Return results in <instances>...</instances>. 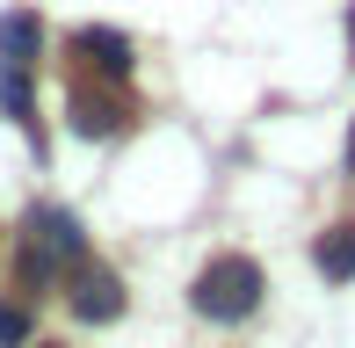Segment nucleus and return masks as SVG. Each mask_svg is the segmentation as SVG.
I'll return each instance as SVG.
<instances>
[{"mask_svg": "<svg viewBox=\"0 0 355 348\" xmlns=\"http://www.w3.org/2000/svg\"><path fill=\"white\" fill-rule=\"evenodd\" d=\"M196 312L203 320H218V327H232V320H247L254 305H261V261H247V254H218L211 268L196 276Z\"/></svg>", "mask_w": 355, "mask_h": 348, "instance_id": "obj_1", "label": "nucleus"}, {"mask_svg": "<svg viewBox=\"0 0 355 348\" xmlns=\"http://www.w3.org/2000/svg\"><path fill=\"white\" fill-rule=\"evenodd\" d=\"M73 320H87V327L123 320V283L109 276V268H87V276L73 283Z\"/></svg>", "mask_w": 355, "mask_h": 348, "instance_id": "obj_2", "label": "nucleus"}, {"mask_svg": "<svg viewBox=\"0 0 355 348\" xmlns=\"http://www.w3.org/2000/svg\"><path fill=\"white\" fill-rule=\"evenodd\" d=\"M29 232H37V247L51 261H80L87 254V232H80L73 211H51V203H44V211H29Z\"/></svg>", "mask_w": 355, "mask_h": 348, "instance_id": "obj_3", "label": "nucleus"}, {"mask_svg": "<svg viewBox=\"0 0 355 348\" xmlns=\"http://www.w3.org/2000/svg\"><path fill=\"white\" fill-rule=\"evenodd\" d=\"M0 116H15L29 138L44 146V131H37V87H29V66H8L0 58Z\"/></svg>", "mask_w": 355, "mask_h": 348, "instance_id": "obj_4", "label": "nucleus"}, {"mask_svg": "<svg viewBox=\"0 0 355 348\" xmlns=\"http://www.w3.org/2000/svg\"><path fill=\"white\" fill-rule=\"evenodd\" d=\"M73 51H87L109 80H123V73H131V37H123V29H102V22H94V29H80V37H73Z\"/></svg>", "mask_w": 355, "mask_h": 348, "instance_id": "obj_5", "label": "nucleus"}, {"mask_svg": "<svg viewBox=\"0 0 355 348\" xmlns=\"http://www.w3.org/2000/svg\"><path fill=\"white\" fill-rule=\"evenodd\" d=\"M37 15L29 8H15V15H0V58H8V66H37Z\"/></svg>", "mask_w": 355, "mask_h": 348, "instance_id": "obj_6", "label": "nucleus"}, {"mask_svg": "<svg viewBox=\"0 0 355 348\" xmlns=\"http://www.w3.org/2000/svg\"><path fill=\"white\" fill-rule=\"evenodd\" d=\"M312 261H319V276H327V283H348V276H355V225H334V232H319Z\"/></svg>", "mask_w": 355, "mask_h": 348, "instance_id": "obj_7", "label": "nucleus"}, {"mask_svg": "<svg viewBox=\"0 0 355 348\" xmlns=\"http://www.w3.org/2000/svg\"><path fill=\"white\" fill-rule=\"evenodd\" d=\"M73 131L80 138H109L116 131V102H109V94H80L73 102Z\"/></svg>", "mask_w": 355, "mask_h": 348, "instance_id": "obj_8", "label": "nucleus"}, {"mask_svg": "<svg viewBox=\"0 0 355 348\" xmlns=\"http://www.w3.org/2000/svg\"><path fill=\"white\" fill-rule=\"evenodd\" d=\"M29 341V305H8L0 297V348H22Z\"/></svg>", "mask_w": 355, "mask_h": 348, "instance_id": "obj_9", "label": "nucleus"}, {"mask_svg": "<svg viewBox=\"0 0 355 348\" xmlns=\"http://www.w3.org/2000/svg\"><path fill=\"white\" fill-rule=\"evenodd\" d=\"M348 58H355V8H348Z\"/></svg>", "mask_w": 355, "mask_h": 348, "instance_id": "obj_10", "label": "nucleus"}, {"mask_svg": "<svg viewBox=\"0 0 355 348\" xmlns=\"http://www.w3.org/2000/svg\"><path fill=\"white\" fill-rule=\"evenodd\" d=\"M348 167H355V131H348Z\"/></svg>", "mask_w": 355, "mask_h": 348, "instance_id": "obj_11", "label": "nucleus"}]
</instances>
